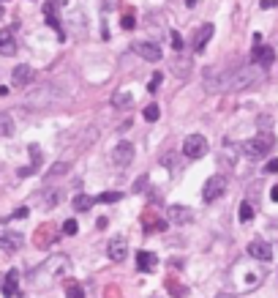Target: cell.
<instances>
[{"mask_svg": "<svg viewBox=\"0 0 278 298\" xmlns=\"http://www.w3.org/2000/svg\"><path fill=\"white\" fill-rule=\"evenodd\" d=\"M267 72L257 63H245V66H235V68H208L205 72V88L210 93L218 90H245L254 85L265 82Z\"/></svg>", "mask_w": 278, "mask_h": 298, "instance_id": "obj_1", "label": "cell"}, {"mask_svg": "<svg viewBox=\"0 0 278 298\" xmlns=\"http://www.w3.org/2000/svg\"><path fill=\"white\" fill-rule=\"evenodd\" d=\"M71 268V260L68 255H52L49 260H44L41 268L33 271V282L36 285H49V282L66 277V271Z\"/></svg>", "mask_w": 278, "mask_h": 298, "instance_id": "obj_2", "label": "cell"}, {"mask_svg": "<svg viewBox=\"0 0 278 298\" xmlns=\"http://www.w3.org/2000/svg\"><path fill=\"white\" fill-rule=\"evenodd\" d=\"M273 145H275V137H273V131H267V129H262L254 140H248V143H243L240 145V151L248 156V159H265V156L273 151Z\"/></svg>", "mask_w": 278, "mask_h": 298, "instance_id": "obj_3", "label": "cell"}, {"mask_svg": "<svg viewBox=\"0 0 278 298\" xmlns=\"http://www.w3.org/2000/svg\"><path fill=\"white\" fill-rule=\"evenodd\" d=\"M232 277L237 279V287L240 290H254L262 282V271L259 268H251V263H240L232 268Z\"/></svg>", "mask_w": 278, "mask_h": 298, "instance_id": "obj_4", "label": "cell"}, {"mask_svg": "<svg viewBox=\"0 0 278 298\" xmlns=\"http://www.w3.org/2000/svg\"><path fill=\"white\" fill-rule=\"evenodd\" d=\"M224 192H226V175H210L202 186V200L205 202H216Z\"/></svg>", "mask_w": 278, "mask_h": 298, "instance_id": "obj_5", "label": "cell"}, {"mask_svg": "<svg viewBox=\"0 0 278 298\" xmlns=\"http://www.w3.org/2000/svg\"><path fill=\"white\" fill-rule=\"evenodd\" d=\"M183 153H186L188 159H202V156L208 153V140L202 134H188L183 140Z\"/></svg>", "mask_w": 278, "mask_h": 298, "instance_id": "obj_6", "label": "cell"}, {"mask_svg": "<svg viewBox=\"0 0 278 298\" xmlns=\"http://www.w3.org/2000/svg\"><path fill=\"white\" fill-rule=\"evenodd\" d=\"M131 50L137 52L139 58H145L147 63H158V60H161V47L156 41H134Z\"/></svg>", "mask_w": 278, "mask_h": 298, "instance_id": "obj_7", "label": "cell"}, {"mask_svg": "<svg viewBox=\"0 0 278 298\" xmlns=\"http://www.w3.org/2000/svg\"><path fill=\"white\" fill-rule=\"evenodd\" d=\"M63 99V93L60 90H55V85H44L38 93H33L28 101L30 104H44V107H49V104H55V101H60Z\"/></svg>", "mask_w": 278, "mask_h": 298, "instance_id": "obj_8", "label": "cell"}, {"mask_svg": "<svg viewBox=\"0 0 278 298\" xmlns=\"http://www.w3.org/2000/svg\"><path fill=\"white\" fill-rule=\"evenodd\" d=\"M107 252H109V260H115V263H123L125 257H129V241H125L123 235H115V238H109V246H107Z\"/></svg>", "mask_w": 278, "mask_h": 298, "instance_id": "obj_9", "label": "cell"}, {"mask_svg": "<svg viewBox=\"0 0 278 298\" xmlns=\"http://www.w3.org/2000/svg\"><path fill=\"white\" fill-rule=\"evenodd\" d=\"M251 60L262 68H267L270 63H275V50L267 44H254V52H251Z\"/></svg>", "mask_w": 278, "mask_h": 298, "instance_id": "obj_10", "label": "cell"}, {"mask_svg": "<svg viewBox=\"0 0 278 298\" xmlns=\"http://www.w3.org/2000/svg\"><path fill=\"white\" fill-rule=\"evenodd\" d=\"M248 257L257 263H267L273 260V246L267 244V241H251L248 244Z\"/></svg>", "mask_w": 278, "mask_h": 298, "instance_id": "obj_11", "label": "cell"}, {"mask_svg": "<svg viewBox=\"0 0 278 298\" xmlns=\"http://www.w3.org/2000/svg\"><path fill=\"white\" fill-rule=\"evenodd\" d=\"M33 77H36L33 68H30L28 63H22V66L14 68L11 82H14V88H28V85H33Z\"/></svg>", "mask_w": 278, "mask_h": 298, "instance_id": "obj_12", "label": "cell"}, {"mask_svg": "<svg viewBox=\"0 0 278 298\" xmlns=\"http://www.w3.org/2000/svg\"><path fill=\"white\" fill-rule=\"evenodd\" d=\"M58 3H60V0H46V3H44V14H46V25L55 28L60 33V38H63V36H66V30H63L60 17H58Z\"/></svg>", "mask_w": 278, "mask_h": 298, "instance_id": "obj_13", "label": "cell"}, {"mask_svg": "<svg viewBox=\"0 0 278 298\" xmlns=\"http://www.w3.org/2000/svg\"><path fill=\"white\" fill-rule=\"evenodd\" d=\"M213 30H216V28H213L210 22H205V25H199V30H196V33H194V38H191V47H194V52H202L205 47H208V41L213 38Z\"/></svg>", "mask_w": 278, "mask_h": 298, "instance_id": "obj_14", "label": "cell"}, {"mask_svg": "<svg viewBox=\"0 0 278 298\" xmlns=\"http://www.w3.org/2000/svg\"><path fill=\"white\" fill-rule=\"evenodd\" d=\"M134 159V145L131 143H117V148L112 151V162L117 167H129Z\"/></svg>", "mask_w": 278, "mask_h": 298, "instance_id": "obj_15", "label": "cell"}, {"mask_svg": "<svg viewBox=\"0 0 278 298\" xmlns=\"http://www.w3.org/2000/svg\"><path fill=\"white\" fill-rule=\"evenodd\" d=\"M17 52V36L14 28H3L0 30V55H14Z\"/></svg>", "mask_w": 278, "mask_h": 298, "instance_id": "obj_16", "label": "cell"}, {"mask_svg": "<svg viewBox=\"0 0 278 298\" xmlns=\"http://www.w3.org/2000/svg\"><path fill=\"white\" fill-rule=\"evenodd\" d=\"M3 295L6 298H17L19 295V271L17 268H11L9 273H6V279H3Z\"/></svg>", "mask_w": 278, "mask_h": 298, "instance_id": "obj_17", "label": "cell"}, {"mask_svg": "<svg viewBox=\"0 0 278 298\" xmlns=\"http://www.w3.org/2000/svg\"><path fill=\"white\" fill-rule=\"evenodd\" d=\"M169 222L174 224H191L194 222V211L186 205H172L169 208Z\"/></svg>", "mask_w": 278, "mask_h": 298, "instance_id": "obj_18", "label": "cell"}, {"mask_svg": "<svg viewBox=\"0 0 278 298\" xmlns=\"http://www.w3.org/2000/svg\"><path fill=\"white\" fill-rule=\"evenodd\" d=\"M156 265H158V257H156L153 252H145V249H139V252H137V268L147 273V271H153Z\"/></svg>", "mask_w": 278, "mask_h": 298, "instance_id": "obj_19", "label": "cell"}, {"mask_svg": "<svg viewBox=\"0 0 278 298\" xmlns=\"http://www.w3.org/2000/svg\"><path fill=\"white\" fill-rule=\"evenodd\" d=\"M60 202V192L58 189H46V192H41L38 194V205H41L44 211H49V208H55Z\"/></svg>", "mask_w": 278, "mask_h": 298, "instance_id": "obj_20", "label": "cell"}, {"mask_svg": "<svg viewBox=\"0 0 278 298\" xmlns=\"http://www.w3.org/2000/svg\"><path fill=\"white\" fill-rule=\"evenodd\" d=\"M30 159H33V164H30V167H22V170H19V178H28V175H33V172H36V167H38V164H41V148H38V145H30Z\"/></svg>", "mask_w": 278, "mask_h": 298, "instance_id": "obj_21", "label": "cell"}, {"mask_svg": "<svg viewBox=\"0 0 278 298\" xmlns=\"http://www.w3.org/2000/svg\"><path fill=\"white\" fill-rule=\"evenodd\" d=\"M22 246V235L19 233H3L0 235V249H9V252H14V249Z\"/></svg>", "mask_w": 278, "mask_h": 298, "instance_id": "obj_22", "label": "cell"}, {"mask_svg": "<svg viewBox=\"0 0 278 298\" xmlns=\"http://www.w3.org/2000/svg\"><path fill=\"white\" fill-rule=\"evenodd\" d=\"M237 153H240V148H237V145L224 143V151H221V164H224V167H235Z\"/></svg>", "mask_w": 278, "mask_h": 298, "instance_id": "obj_23", "label": "cell"}, {"mask_svg": "<svg viewBox=\"0 0 278 298\" xmlns=\"http://www.w3.org/2000/svg\"><path fill=\"white\" fill-rule=\"evenodd\" d=\"M131 104H134V93L131 90H117L112 96V107H117V109H129Z\"/></svg>", "mask_w": 278, "mask_h": 298, "instance_id": "obj_24", "label": "cell"}, {"mask_svg": "<svg viewBox=\"0 0 278 298\" xmlns=\"http://www.w3.org/2000/svg\"><path fill=\"white\" fill-rule=\"evenodd\" d=\"M52 241L55 238H52V227L49 224H44V227H38V230H36V246L38 249H46Z\"/></svg>", "mask_w": 278, "mask_h": 298, "instance_id": "obj_25", "label": "cell"}, {"mask_svg": "<svg viewBox=\"0 0 278 298\" xmlns=\"http://www.w3.org/2000/svg\"><path fill=\"white\" fill-rule=\"evenodd\" d=\"M68 170H71V162H66V159L55 162L52 167H49V172H46V181H52V178H60V175H66Z\"/></svg>", "mask_w": 278, "mask_h": 298, "instance_id": "obj_26", "label": "cell"}, {"mask_svg": "<svg viewBox=\"0 0 278 298\" xmlns=\"http://www.w3.org/2000/svg\"><path fill=\"white\" fill-rule=\"evenodd\" d=\"M68 25H71V33L74 36H85V30H82V11H71L68 14Z\"/></svg>", "mask_w": 278, "mask_h": 298, "instance_id": "obj_27", "label": "cell"}, {"mask_svg": "<svg viewBox=\"0 0 278 298\" xmlns=\"http://www.w3.org/2000/svg\"><path fill=\"white\" fill-rule=\"evenodd\" d=\"M14 134V121L9 112H0V137H11Z\"/></svg>", "mask_w": 278, "mask_h": 298, "instance_id": "obj_28", "label": "cell"}, {"mask_svg": "<svg viewBox=\"0 0 278 298\" xmlns=\"http://www.w3.org/2000/svg\"><path fill=\"white\" fill-rule=\"evenodd\" d=\"M66 298H85V287L79 285V282L68 279L66 282Z\"/></svg>", "mask_w": 278, "mask_h": 298, "instance_id": "obj_29", "label": "cell"}, {"mask_svg": "<svg viewBox=\"0 0 278 298\" xmlns=\"http://www.w3.org/2000/svg\"><path fill=\"white\" fill-rule=\"evenodd\" d=\"M93 202H96V197H87V194H77L74 197V208L77 211H90Z\"/></svg>", "mask_w": 278, "mask_h": 298, "instance_id": "obj_30", "label": "cell"}, {"mask_svg": "<svg viewBox=\"0 0 278 298\" xmlns=\"http://www.w3.org/2000/svg\"><path fill=\"white\" fill-rule=\"evenodd\" d=\"M237 216H240V222H251V219H254V205H251L248 200L240 202V208H237Z\"/></svg>", "mask_w": 278, "mask_h": 298, "instance_id": "obj_31", "label": "cell"}, {"mask_svg": "<svg viewBox=\"0 0 278 298\" xmlns=\"http://www.w3.org/2000/svg\"><path fill=\"white\" fill-rule=\"evenodd\" d=\"M158 118H161V109H158V104H150V107H145V121L156 123Z\"/></svg>", "mask_w": 278, "mask_h": 298, "instance_id": "obj_32", "label": "cell"}, {"mask_svg": "<svg viewBox=\"0 0 278 298\" xmlns=\"http://www.w3.org/2000/svg\"><path fill=\"white\" fill-rule=\"evenodd\" d=\"M117 200H123L120 192H104V194H98L96 197V202H117Z\"/></svg>", "mask_w": 278, "mask_h": 298, "instance_id": "obj_33", "label": "cell"}, {"mask_svg": "<svg viewBox=\"0 0 278 298\" xmlns=\"http://www.w3.org/2000/svg\"><path fill=\"white\" fill-rule=\"evenodd\" d=\"M120 25H123L125 30H131L134 25H137V14H134V11H125L123 19H120Z\"/></svg>", "mask_w": 278, "mask_h": 298, "instance_id": "obj_34", "label": "cell"}, {"mask_svg": "<svg viewBox=\"0 0 278 298\" xmlns=\"http://www.w3.org/2000/svg\"><path fill=\"white\" fill-rule=\"evenodd\" d=\"M161 80H164V74H161V72H156L153 77H150V82H147V90H150V93H156V90H158V85H161Z\"/></svg>", "mask_w": 278, "mask_h": 298, "instance_id": "obj_35", "label": "cell"}, {"mask_svg": "<svg viewBox=\"0 0 278 298\" xmlns=\"http://www.w3.org/2000/svg\"><path fill=\"white\" fill-rule=\"evenodd\" d=\"M77 230H79L77 219H66V222H63V233L66 235H77Z\"/></svg>", "mask_w": 278, "mask_h": 298, "instance_id": "obj_36", "label": "cell"}, {"mask_svg": "<svg viewBox=\"0 0 278 298\" xmlns=\"http://www.w3.org/2000/svg\"><path fill=\"white\" fill-rule=\"evenodd\" d=\"M166 290H169L172 295H178V298H183V295H186V290H183V287L178 285V282H172V279L166 282Z\"/></svg>", "mask_w": 278, "mask_h": 298, "instance_id": "obj_37", "label": "cell"}, {"mask_svg": "<svg viewBox=\"0 0 278 298\" xmlns=\"http://www.w3.org/2000/svg\"><path fill=\"white\" fill-rule=\"evenodd\" d=\"M172 50H174V52H180V50H183V38H180L178 30L172 33Z\"/></svg>", "mask_w": 278, "mask_h": 298, "instance_id": "obj_38", "label": "cell"}, {"mask_svg": "<svg viewBox=\"0 0 278 298\" xmlns=\"http://www.w3.org/2000/svg\"><path fill=\"white\" fill-rule=\"evenodd\" d=\"M30 214V211L25 208V205H22V208H17V211H14V214H11V219H25Z\"/></svg>", "mask_w": 278, "mask_h": 298, "instance_id": "obj_39", "label": "cell"}, {"mask_svg": "<svg viewBox=\"0 0 278 298\" xmlns=\"http://www.w3.org/2000/svg\"><path fill=\"white\" fill-rule=\"evenodd\" d=\"M265 172H278V159H270L267 167H265Z\"/></svg>", "mask_w": 278, "mask_h": 298, "instance_id": "obj_40", "label": "cell"}, {"mask_svg": "<svg viewBox=\"0 0 278 298\" xmlns=\"http://www.w3.org/2000/svg\"><path fill=\"white\" fill-rule=\"evenodd\" d=\"M262 9H273V6H278V0H259Z\"/></svg>", "mask_w": 278, "mask_h": 298, "instance_id": "obj_41", "label": "cell"}, {"mask_svg": "<svg viewBox=\"0 0 278 298\" xmlns=\"http://www.w3.org/2000/svg\"><path fill=\"white\" fill-rule=\"evenodd\" d=\"M145 184H147V178H145V175H142V178H139V181H137V184H134V192H139V189H142V186H145Z\"/></svg>", "mask_w": 278, "mask_h": 298, "instance_id": "obj_42", "label": "cell"}, {"mask_svg": "<svg viewBox=\"0 0 278 298\" xmlns=\"http://www.w3.org/2000/svg\"><path fill=\"white\" fill-rule=\"evenodd\" d=\"M270 200L278 202V186H273V189H270Z\"/></svg>", "mask_w": 278, "mask_h": 298, "instance_id": "obj_43", "label": "cell"}, {"mask_svg": "<svg viewBox=\"0 0 278 298\" xmlns=\"http://www.w3.org/2000/svg\"><path fill=\"white\" fill-rule=\"evenodd\" d=\"M216 298H235V295H232V293H218Z\"/></svg>", "mask_w": 278, "mask_h": 298, "instance_id": "obj_44", "label": "cell"}, {"mask_svg": "<svg viewBox=\"0 0 278 298\" xmlns=\"http://www.w3.org/2000/svg\"><path fill=\"white\" fill-rule=\"evenodd\" d=\"M186 6H188V9H191V6H196V0H186Z\"/></svg>", "mask_w": 278, "mask_h": 298, "instance_id": "obj_45", "label": "cell"}, {"mask_svg": "<svg viewBox=\"0 0 278 298\" xmlns=\"http://www.w3.org/2000/svg\"><path fill=\"white\" fill-rule=\"evenodd\" d=\"M0 19H3V6H0Z\"/></svg>", "mask_w": 278, "mask_h": 298, "instance_id": "obj_46", "label": "cell"}]
</instances>
